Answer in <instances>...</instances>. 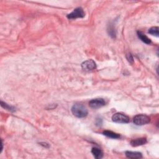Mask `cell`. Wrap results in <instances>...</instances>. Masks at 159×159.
I'll use <instances>...</instances> for the list:
<instances>
[{
    "label": "cell",
    "instance_id": "cell-1",
    "mask_svg": "<svg viewBox=\"0 0 159 159\" xmlns=\"http://www.w3.org/2000/svg\"><path fill=\"white\" fill-rule=\"evenodd\" d=\"M72 113L78 118H85L88 115V110L86 107L82 103H75L72 107Z\"/></svg>",
    "mask_w": 159,
    "mask_h": 159
},
{
    "label": "cell",
    "instance_id": "cell-2",
    "mask_svg": "<svg viewBox=\"0 0 159 159\" xmlns=\"http://www.w3.org/2000/svg\"><path fill=\"white\" fill-rule=\"evenodd\" d=\"M150 118L144 114H138L135 116L133 119V123L137 126H143L150 122Z\"/></svg>",
    "mask_w": 159,
    "mask_h": 159
},
{
    "label": "cell",
    "instance_id": "cell-3",
    "mask_svg": "<svg viewBox=\"0 0 159 159\" xmlns=\"http://www.w3.org/2000/svg\"><path fill=\"white\" fill-rule=\"evenodd\" d=\"M112 119L115 123H121V124H126L129 123L130 119L129 118L126 116L124 114L120 113H115L113 117H112Z\"/></svg>",
    "mask_w": 159,
    "mask_h": 159
},
{
    "label": "cell",
    "instance_id": "cell-4",
    "mask_svg": "<svg viewBox=\"0 0 159 159\" xmlns=\"http://www.w3.org/2000/svg\"><path fill=\"white\" fill-rule=\"evenodd\" d=\"M85 12H84L83 9L79 7L76 9H75L71 13L68 14L67 15V17L68 19H70V20H73V19H77V18H82L85 17Z\"/></svg>",
    "mask_w": 159,
    "mask_h": 159
},
{
    "label": "cell",
    "instance_id": "cell-5",
    "mask_svg": "<svg viewBox=\"0 0 159 159\" xmlns=\"http://www.w3.org/2000/svg\"><path fill=\"white\" fill-rule=\"evenodd\" d=\"M106 104L105 101L103 98H96L89 102V105L93 109H98L104 106Z\"/></svg>",
    "mask_w": 159,
    "mask_h": 159
},
{
    "label": "cell",
    "instance_id": "cell-6",
    "mask_svg": "<svg viewBox=\"0 0 159 159\" xmlns=\"http://www.w3.org/2000/svg\"><path fill=\"white\" fill-rule=\"evenodd\" d=\"M82 67L83 70L86 71L93 70L96 68V64L94 60H88L82 63Z\"/></svg>",
    "mask_w": 159,
    "mask_h": 159
},
{
    "label": "cell",
    "instance_id": "cell-7",
    "mask_svg": "<svg viewBox=\"0 0 159 159\" xmlns=\"http://www.w3.org/2000/svg\"><path fill=\"white\" fill-rule=\"evenodd\" d=\"M146 143H147V139H146V138H144V137L133 139V140H132L131 141H130V145H131L132 147L141 146Z\"/></svg>",
    "mask_w": 159,
    "mask_h": 159
},
{
    "label": "cell",
    "instance_id": "cell-8",
    "mask_svg": "<svg viewBox=\"0 0 159 159\" xmlns=\"http://www.w3.org/2000/svg\"><path fill=\"white\" fill-rule=\"evenodd\" d=\"M126 156L128 158H141L142 157V153L139 152L126 151Z\"/></svg>",
    "mask_w": 159,
    "mask_h": 159
},
{
    "label": "cell",
    "instance_id": "cell-9",
    "mask_svg": "<svg viewBox=\"0 0 159 159\" xmlns=\"http://www.w3.org/2000/svg\"><path fill=\"white\" fill-rule=\"evenodd\" d=\"M91 153L93 156H94V157L97 159H100L103 157V153L101 149L96 147H93L92 149Z\"/></svg>",
    "mask_w": 159,
    "mask_h": 159
},
{
    "label": "cell",
    "instance_id": "cell-10",
    "mask_svg": "<svg viewBox=\"0 0 159 159\" xmlns=\"http://www.w3.org/2000/svg\"><path fill=\"white\" fill-rule=\"evenodd\" d=\"M137 36L139 37V38L141 39L143 43H146L147 44H151V40L147 37L144 34H143L142 32L141 31H138L137 32Z\"/></svg>",
    "mask_w": 159,
    "mask_h": 159
},
{
    "label": "cell",
    "instance_id": "cell-11",
    "mask_svg": "<svg viewBox=\"0 0 159 159\" xmlns=\"http://www.w3.org/2000/svg\"><path fill=\"white\" fill-rule=\"evenodd\" d=\"M103 134L106 136L112 138V139H118L120 137V135L115 133L113 131H111V130H105L103 132Z\"/></svg>",
    "mask_w": 159,
    "mask_h": 159
},
{
    "label": "cell",
    "instance_id": "cell-12",
    "mask_svg": "<svg viewBox=\"0 0 159 159\" xmlns=\"http://www.w3.org/2000/svg\"><path fill=\"white\" fill-rule=\"evenodd\" d=\"M158 27H151L150 29L149 30L148 32L150 34L152 35V36H155L156 37H158Z\"/></svg>",
    "mask_w": 159,
    "mask_h": 159
},
{
    "label": "cell",
    "instance_id": "cell-13",
    "mask_svg": "<svg viewBox=\"0 0 159 159\" xmlns=\"http://www.w3.org/2000/svg\"><path fill=\"white\" fill-rule=\"evenodd\" d=\"M107 31H108V33L112 37H116V32H115V30H114V28L113 27V26H109V28H108V30H107Z\"/></svg>",
    "mask_w": 159,
    "mask_h": 159
},
{
    "label": "cell",
    "instance_id": "cell-14",
    "mask_svg": "<svg viewBox=\"0 0 159 159\" xmlns=\"http://www.w3.org/2000/svg\"><path fill=\"white\" fill-rule=\"evenodd\" d=\"M1 106L3 107L4 108H5L6 109H8L9 111H13L14 109H15V108H14L13 107L9 106L8 105H7L6 103H4L3 101H1Z\"/></svg>",
    "mask_w": 159,
    "mask_h": 159
},
{
    "label": "cell",
    "instance_id": "cell-15",
    "mask_svg": "<svg viewBox=\"0 0 159 159\" xmlns=\"http://www.w3.org/2000/svg\"><path fill=\"white\" fill-rule=\"evenodd\" d=\"M126 58H127V59H128L129 62L131 63H133L134 60H133V57H132V56L131 54H128L126 55Z\"/></svg>",
    "mask_w": 159,
    "mask_h": 159
}]
</instances>
